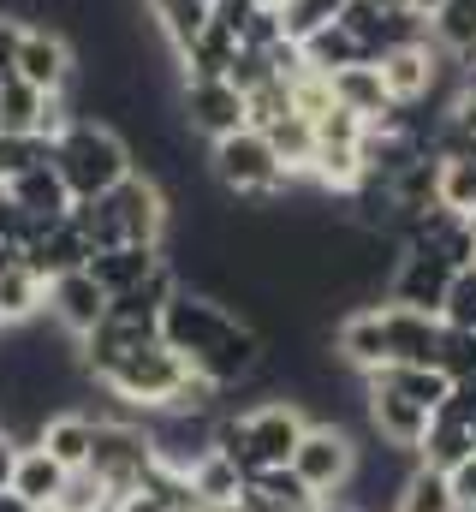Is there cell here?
Wrapping results in <instances>:
<instances>
[{
  "label": "cell",
  "instance_id": "f546056e",
  "mask_svg": "<svg viewBox=\"0 0 476 512\" xmlns=\"http://www.w3.org/2000/svg\"><path fill=\"white\" fill-rule=\"evenodd\" d=\"M435 203L453 215H476V155H435Z\"/></svg>",
  "mask_w": 476,
  "mask_h": 512
},
{
  "label": "cell",
  "instance_id": "ba28073f",
  "mask_svg": "<svg viewBox=\"0 0 476 512\" xmlns=\"http://www.w3.org/2000/svg\"><path fill=\"white\" fill-rule=\"evenodd\" d=\"M352 471H357V447L340 423H310V429L298 435V447H292V477H298L316 501L340 495V489L352 483Z\"/></svg>",
  "mask_w": 476,
  "mask_h": 512
},
{
  "label": "cell",
  "instance_id": "5bb4252c",
  "mask_svg": "<svg viewBox=\"0 0 476 512\" xmlns=\"http://www.w3.org/2000/svg\"><path fill=\"white\" fill-rule=\"evenodd\" d=\"M363 387H369V393H363V399H369V429H375L393 453H411V459H417V447H423L435 411H423L417 399H405V393H393V387L369 382V376H363Z\"/></svg>",
  "mask_w": 476,
  "mask_h": 512
},
{
  "label": "cell",
  "instance_id": "44dd1931",
  "mask_svg": "<svg viewBox=\"0 0 476 512\" xmlns=\"http://www.w3.org/2000/svg\"><path fill=\"white\" fill-rule=\"evenodd\" d=\"M238 54H244V42H238V30L215 12L209 18V30L179 54L185 60V78H233V66H238Z\"/></svg>",
  "mask_w": 476,
  "mask_h": 512
},
{
  "label": "cell",
  "instance_id": "d4e9b609",
  "mask_svg": "<svg viewBox=\"0 0 476 512\" xmlns=\"http://www.w3.org/2000/svg\"><path fill=\"white\" fill-rule=\"evenodd\" d=\"M369 382L393 387V393H405V399H417L423 411H441V399L453 393V382L435 370V364H381V370H369Z\"/></svg>",
  "mask_w": 476,
  "mask_h": 512
},
{
  "label": "cell",
  "instance_id": "e0dca14e",
  "mask_svg": "<svg viewBox=\"0 0 476 512\" xmlns=\"http://www.w3.org/2000/svg\"><path fill=\"white\" fill-rule=\"evenodd\" d=\"M42 310H48V280H42L24 256L0 262V328H24V322H36Z\"/></svg>",
  "mask_w": 476,
  "mask_h": 512
},
{
  "label": "cell",
  "instance_id": "f6af8a7d",
  "mask_svg": "<svg viewBox=\"0 0 476 512\" xmlns=\"http://www.w3.org/2000/svg\"><path fill=\"white\" fill-rule=\"evenodd\" d=\"M316 512H363V507H352V501H340V495H328V501H316Z\"/></svg>",
  "mask_w": 476,
  "mask_h": 512
},
{
  "label": "cell",
  "instance_id": "836d02e7",
  "mask_svg": "<svg viewBox=\"0 0 476 512\" xmlns=\"http://www.w3.org/2000/svg\"><path fill=\"white\" fill-rule=\"evenodd\" d=\"M244 114H250V131L280 126L286 114H298V108H292V84H286V78H262V84H250V90H244Z\"/></svg>",
  "mask_w": 476,
  "mask_h": 512
},
{
  "label": "cell",
  "instance_id": "7a4b0ae2",
  "mask_svg": "<svg viewBox=\"0 0 476 512\" xmlns=\"http://www.w3.org/2000/svg\"><path fill=\"white\" fill-rule=\"evenodd\" d=\"M72 221L84 227V239L96 251H108V245H161V233H167V191L149 173H125L114 191H102L90 203H72Z\"/></svg>",
  "mask_w": 476,
  "mask_h": 512
},
{
  "label": "cell",
  "instance_id": "f1b7e54d",
  "mask_svg": "<svg viewBox=\"0 0 476 512\" xmlns=\"http://www.w3.org/2000/svg\"><path fill=\"white\" fill-rule=\"evenodd\" d=\"M185 483H191V495H197V501H238L250 477L238 471V465L227 459V453H221V447H209V453H203V459L185 471Z\"/></svg>",
  "mask_w": 476,
  "mask_h": 512
},
{
  "label": "cell",
  "instance_id": "681fc988",
  "mask_svg": "<svg viewBox=\"0 0 476 512\" xmlns=\"http://www.w3.org/2000/svg\"><path fill=\"white\" fill-rule=\"evenodd\" d=\"M471 239H476V215H471Z\"/></svg>",
  "mask_w": 476,
  "mask_h": 512
},
{
  "label": "cell",
  "instance_id": "4316f807",
  "mask_svg": "<svg viewBox=\"0 0 476 512\" xmlns=\"http://www.w3.org/2000/svg\"><path fill=\"white\" fill-rule=\"evenodd\" d=\"M429 42L441 54H459V60H476V0H441L429 12Z\"/></svg>",
  "mask_w": 476,
  "mask_h": 512
},
{
  "label": "cell",
  "instance_id": "484cf974",
  "mask_svg": "<svg viewBox=\"0 0 476 512\" xmlns=\"http://www.w3.org/2000/svg\"><path fill=\"white\" fill-rule=\"evenodd\" d=\"M149 18H155V30L173 42V54H185V48L209 30L215 0H149Z\"/></svg>",
  "mask_w": 476,
  "mask_h": 512
},
{
  "label": "cell",
  "instance_id": "7dc6e473",
  "mask_svg": "<svg viewBox=\"0 0 476 512\" xmlns=\"http://www.w3.org/2000/svg\"><path fill=\"white\" fill-rule=\"evenodd\" d=\"M250 6H280V0H250Z\"/></svg>",
  "mask_w": 476,
  "mask_h": 512
},
{
  "label": "cell",
  "instance_id": "4dcf8cb0",
  "mask_svg": "<svg viewBox=\"0 0 476 512\" xmlns=\"http://www.w3.org/2000/svg\"><path fill=\"white\" fill-rule=\"evenodd\" d=\"M393 512H459L453 507V489H447V471H429V465H411L399 477V495Z\"/></svg>",
  "mask_w": 476,
  "mask_h": 512
},
{
  "label": "cell",
  "instance_id": "7402d4cb",
  "mask_svg": "<svg viewBox=\"0 0 476 512\" xmlns=\"http://www.w3.org/2000/svg\"><path fill=\"white\" fill-rule=\"evenodd\" d=\"M90 441H96V417L90 411H54L36 429V447H48L66 471H84L90 465Z\"/></svg>",
  "mask_w": 476,
  "mask_h": 512
},
{
  "label": "cell",
  "instance_id": "8fae6325",
  "mask_svg": "<svg viewBox=\"0 0 476 512\" xmlns=\"http://www.w3.org/2000/svg\"><path fill=\"white\" fill-rule=\"evenodd\" d=\"M12 78L36 84L42 96L72 90V78H78V54H72L66 30H54V24H24V36H18V72H12Z\"/></svg>",
  "mask_w": 476,
  "mask_h": 512
},
{
  "label": "cell",
  "instance_id": "e575fe53",
  "mask_svg": "<svg viewBox=\"0 0 476 512\" xmlns=\"http://www.w3.org/2000/svg\"><path fill=\"white\" fill-rule=\"evenodd\" d=\"M286 84H292V108H298L310 126H316V120L334 108V78H328V72H316V66H298Z\"/></svg>",
  "mask_w": 476,
  "mask_h": 512
},
{
  "label": "cell",
  "instance_id": "5b68a950",
  "mask_svg": "<svg viewBox=\"0 0 476 512\" xmlns=\"http://www.w3.org/2000/svg\"><path fill=\"white\" fill-rule=\"evenodd\" d=\"M96 382L114 393L125 411H143V417H155V411H167L173 399H179V387L191 382V370H185V358L155 334V340H143L137 352H125L119 364H108Z\"/></svg>",
  "mask_w": 476,
  "mask_h": 512
},
{
  "label": "cell",
  "instance_id": "ee69618b",
  "mask_svg": "<svg viewBox=\"0 0 476 512\" xmlns=\"http://www.w3.org/2000/svg\"><path fill=\"white\" fill-rule=\"evenodd\" d=\"M459 96H465V102H476V60L465 66V78H459Z\"/></svg>",
  "mask_w": 476,
  "mask_h": 512
},
{
  "label": "cell",
  "instance_id": "1f68e13d",
  "mask_svg": "<svg viewBox=\"0 0 476 512\" xmlns=\"http://www.w3.org/2000/svg\"><path fill=\"white\" fill-rule=\"evenodd\" d=\"M268 143H274V155H280V167L298 179V173H310V161H316V126L304 120V114H286L280 126L262 131Z\"/></svg>",
  "mask_w": 476,
  "mask_h": 512
},
{
  "label": "cell",
  "instance_id": "277c9868",
  "mask_svg": "<svg viewBox=\"0 0 476 512\" xmlns=\"http://www.w3.org/2000/svg\"><path fill=\"white\" fill-rule=\"evenodd\" d=\"M48 161H54V173H60V185H66L72 203H90V197L114 191L125 173H137L131 167V143L114 126H102V120H72L54 137Z\"/></svg>",
  "mask_w": 476,
  "mask_h": 512
},
{
  "label": "cell",
  "instance_id": "83f0119b",
  "mask_svg": "<svg viewBox=\"0 0 476 512\" xmlns=\"http://www.w3.org/2000/svg\"><path fill=\"white\" fill-rule=\"evenodd\" d=\"M298 54H304V66H316V72H346V66H363L369 54H363V42H357L346 24H328V30H316L310 42H298Z\"/></svg>",
  "mask_w": 476,
  "mask_h": 512
},
{
  "label": "cell",
  "instance_id": "3957f363",
  "mask_svg": "<svg viewBox=\"0 0 476 512\" xmlns=\"http://www.w3.org/2000/svg\"><path fill=\"white\" fill-rule=\"evenodd\" d=\"M304 429H310V417H304L298 399H262V405L215 423V447L233 459L244 477H262V471L292 465V447H298Z\"/></svg>",
  "mask_w": 476,
  "mask_h": 512
},
{
  "label": "cell",
  "instance_id": "9c48e42d",
  "mask_svg": "<svg viewBox=\"0 0 476 512\" xmlns=\"http://www.w3.org/2000/svg\"><path fill=\"white\" fill-rule=\"evenodd\" d=\"M453 274H459V268L441 262L435 251H423V245H399L393 268H387V304H405V310H429V316H441V298H447Z\"/></svg>",
  "mask_w": 476,
  "mask_h": 512
},
{
  "label": "cell",
  "instance_id": "d590c367",
  "mask_svg": "<svg viewBox=\"0 0 476 512\" xmlns=\"http://www.w3.org/2000/svg\"><path fill=\"white\" fill-rule=\"evenodd\" d=\"M441 322L459 328V334H476V262L453 274V286H447V298H441Z\"/></svg>",
  "mask_w": 476,
  "mask_h": 512
},
{
  "label": "cell",
  "instance_id": "d6986e66",
  "mask_svg": "<svg viewBox=\"0 0 476 512\" xmlns=\"http://www.w3.org/2000/svg\"><path fill=\"white\" fill-rule=\"evenodd\" d=\"M334 102H340L346 114H357L363 126H387V114H393V96H387V84H381L375 60L334 72Z\"/></svg>",
  "mask_w": 476,
  "mask_h": 512
},
{
  "label": "cell",
  "instance_id": "ffe728a7",
  "mask_svg": "<svg viewBox=\"0 0 476 512\" xmlns=\"http://www.w3.org/2000/svg\"><path fill=\"white\" fill-rule=\"evenodd\" d=\"M6 203H18V209H30V215H42V221L72 215V197H66V185H60L54 161H36V167L12 173V179H6Z\"/></svg>",
  "mask_w": 476,
  "mask_h": 512
},
{
  "label": "cell",
  "instance_id": "8992f818",
  "mask_svg": "<svg viewBox=\"0 0 476 512\" xmlns=\"http://www.w3.org/2000/svg\"><path fill=\"white\" fill-rule=\"evenodd\" d=\"M209 167H215L221 191L250 197V203H268V197H280V191L292 185V173L280 167L274 143H268L262 131H250V126L233 131V137H221V143H209Z\"/></svg>",
  "mask_w": 476,
  "mask_h": 512
},
{
  "label": "cell",
  "instance_id": "ab89813d",
  "mask_svg": "<svg viewBox=\"0 0 476 512\" xmlns=\"http://www.w3.org/2000/svg\"><path fill=\"white\" fill-rule=\"evenodd\" d=\"M18 36H24V18H12V12H0V84L18 72Z\"/></svg>",
  "mask_w": 476,
  "mask_h": 512
},
{
  "label": "cell",
  "instance_id": "6da1fadb",
  "mask_svg": "<svg viewBox=\"0 0 476 512\" xmlns=\"http://www.w3.org/2000/svg\"><path fill=\"white\" fill-rule=\"evenodd\" d=\"M161 340L185 358L191 376L215 382L221 393L238 382H250L268 358L262 346V328L244 322L238 310H227L221 298L209 292H191V286H173V298L161 304Z\"/></svg>",
  "mask_w": 476,
  "mask_h": 512
},
{
  "label": "cell",
  "instance_id": "30bf717a",
  "mask_svg": "<svg viewBox=\"0 0 476 512\" xmlns=\"http://www.w3.org/2000/svg\"><path fill=\"white\" fill-rule=\"evenodd\" d=\"M179 108H185V126L197 131V137H209V143H221V137H233V131L250 126L244 90H238L233 78H185Z\"/></svg>",
  "mask_w": 476,
  "mask_h": 512
},
{
  "label": "cell",
  "instance_id": "b9f144b4",
  "mask_svg": "<svg viewBox=\"0 0 476 512\" xmlns=\"http://www.w3.org/2000/svg\"><path fill=\"white\" fill-rule=\"evenodd\" d=\"M197 512H244V495L238 501H197Z\"/></svg>",
  "mask_w": 476,
  "mask_h": 512
},
{
  "label": "cell",
  "instance_id": "9a60e30c",
  "mask_svg": "<svg viewBox=\"0 0 476 512\" xmlns=\"http://www.w3.org/2000/svg\"><path fill=\"white\" fill-rule=\"evenodd\" d=\"M48 316L60 322L66 340H84L102 316H108V292L96 286L90 268H72V274H54L48 280Z\"/></svg>",
  "mask_w": 476,
  "mask_h": 512
},
{
  "label": "cell",
  "instance_id": "60d3db41",
  "mask_svg": "<svg viewBox=\"0 0 476 512\" xmlns=\"http://www.w3.org/2000/svg\"><path fill=\"white\" fill-rule=\"evenodd\" d=\"M12 471H18V441L0 429V489H12Z\"/></svg>",
  "mask_w": 476,
  "mask_h": 512
},
{
  "label": "cell",
  "instance_id": "603a6c76",
  "mask_svg": "<svg viewBox=\"0 0 476 512\" xmlns=\"http://www.w3.org/2000/svg\"><path fill=\"white\" fill-rule=\"evenodd\" d=\"M66 477H72V471H66V465H60L48 447H36V441H30V447H18L12 495H18V501H30V507L42 512L48 501H54V495H60V489H66Z\"/></svg>",
  "mask_w": 476,
  "mask_h": 512
},
{
  "label": "cell",
  "instance_id": "d6a6232c",
  "mask_svg": "<svg viewBox=\"0 0 476 512\" xmlns=\"http://www.w3.org/2000/svg\"><path fill=\"white\" fill-rule=\"evenodd\" d=\"M274 12H280V30H286V42H310L316 30L340 24L346 0H280Z\"/></svg>",
  "mask_w": 476,
  "mask_h": 512
},
{
  "label": "cell",
  "instance_id": "4fadbf2b",
  "mask_svg": "<svg viewBox=\"0 0 476 512\" xmlns=\"http://www.w3.org/2000/svg\"><path fill=\"white\" fill-rule=\"evenodd\" d=\"M381 340H387V364H435L447 322L429 310H405V304H381Z\"/></svg>",
  "mask_w": 476,
  "mask_h": 512
},
{
  "label": "cell",
  "instance_id": "f35d334b",
  "mask_svg": "<svg viewBox=\"0 0 476 512\" xmlns=\"http://www.w3.org/2000/svg\"><path fill=\"white\" fill-rule=\"evenodd\" d=\"M447 489H453V507L459 512H476V447L447 471Z\"/></svg>",
  "mask_w": 476,
  "mask_h": 512
},
{
  "label": "cell",
  "instance_id": "c3c4849f",
  "mask_svg": "<svg viewBox=\"0 0 476 512\" xmlns=\"http://www.w3.org/2000/svg\"><path fill=\"white\" fill-rule=\"evenodd\" d=\"M0 203H6V179H0Z\"/></svg>",
  "mask_w": 476,
  "mask_h": 512
},
{
  "label": "cell",
  "instance_id": "8d00e7d4",
  "mask_svg": "<svg viewBox=\"0 0 476 512\" xmlns=\"http://www.w3.org/2000/svg\"><path fill=\"white\" fill-rule=\"evenodd\" d=\"M435 370H441V376H447L453 387H476V334H459V328H447Z\"/></svg>",
  "mask_w": 476,
  "mask_h": 512
},
{
  "label": "cell",
  "instance_id": "74e56055",
  "mask_svg": "<svg viewBox=\"0 0 476 512\" xmlns=\"http://www.w3.org/2000/svg\"><path fill=\"white\" fill-rule=\"evenodd\" d=\"M48 137H30V131H0V179H12V173H24V167H36V161H48Z\"/></svg>",
  "mask_w": 476,
  "mask_h": 512
},
{
  "label": "cell",
  "instance_id": "7bdbcfd3",
  "mask_svg": "<svg viewBox=\"0 0 476 512\" xmlns=\"http://www.w3.org/2000/svg\"><path fill=\"white\" fill-rule=\"evenodd\" d=\"M0 512H36V507H30V501H18L12 489H0Z\"/></svg>",
  "mask_w": 476,
  "mask_h": 512
},
{
  "label": "cell",
  "instance_id": "bcb514c9",
  "mask_svg": "<svg viewBox=\"0 0 476 512\" xmlns=\"http://www.w3.org/2000/svg\"><path fill=\"white\" fill-rule=\"evenodd\" d=\"M405 6H417V12H423V18H429V12H435V6H441V0H405Z\"/></svg>",
  "mask_w": 476,
  "mask_h": 512
},
{
  "label": "cell",
  "instance_id": "ac0fdd59",
  "mask_svg": "<svg viewBox=\"0 0 476 512\" xmlns=\"http://www.w3.org/2000/svg\"><path fill=\"white\" fill-rule=\"evenodd\" d=\"M155 268H167L161 245H108V251L90 256V274H96V286H102L108 298L131 292V286H137V280H149Z\"/></svg>",
  "mask_w": 476,
  "mask_h": 512
},
{
  "label": "cell",
  "instance_id": "52a82bcc",
  "mask_svg": "<svg viewBox=\"0 0 476 512\" xmlns=\"http://www.w3.org/2000/svg\"><path fill=\"white\" fill-rule=\"evenodd\" d=\"M90 477L108 483V495L137 489L149 471H155V441H149V423H131V417H96V441H90Z\"/></svg>",
  "mask_w": 476,
  "mask_h": 512
},
{
  "label": "cell",
  "instance_id": "2e32d148",
  "mask_svg": "<svg viewBox=\"0 0 476 512\" xmlns=\"http://www.w3.org/2000/svg\"><path fill=\"white\" fill-rule=\"evenodd\" d=\"M90 256H96V245L84 239V227L66 215V221H54L30 251H24V262L42 274V280H54V274H72V268H90Z\"/></svg>",
  "mask_w": 476,
  "mask_h": 512
},
{
  "label": "cell",
  "instance_id": "7c38bea8",
  "mask_svg": "<svg viewBox=\"0 0 476 512\" xmlns=\"http://www.w3.org/2000/svg\"><path fill=\"white\" fill-rule=\"evenodd\" d=\"M375 72H381V84H387L393 108H417V102H429V90L441 84V48H435V42L387 48V54L375 60Z\"/></svg>",
  "mask_w": 476,
  "mask_h": 512
},
{
  "label": "cell",
  "instance_id": "cb8c5ba5",
  "mask_svg": "<svg viewBox=\"0 0 476 512\" xmlns=\"http://www.w3.org/2000/svg\"><path fill=\"white\" fill-rule=\"evenodd\" d=\"M244 512H316V495L292 477V465H280L244 483Z\"/></svg>",
  "mask_w": 476,
  "mask_h": 512
}]
</instances>
